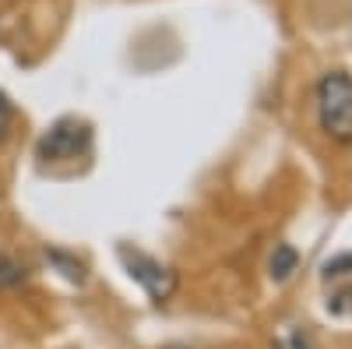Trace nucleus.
Listing matches in <instances>:
<instances>
[{"instance_id": "nucleus-1", "label": "nucleus", "mask_w": 352, "mask_h": 349, "mask_svg": "<svg viewBox=\"0 0 352 349\" xmlns=\"http://www.w3.org/2000/svg\"><path fill=\"white\" fill-rule=\"evenodd\" d=\"M317 116L320 127L338 141H352V74L328 71L317 85Z\"/></svg>"}, {"instance_id": "nucleus-5", "label": "nucleus", "mask_w": 352, "mask_h": 349, "mask_svg": "<svg viewBox=\"0 0 352 349\" xmlns=\"http://www.w3.org/2000/svg\"><path fill=\"white\" fill-rule=\"evenodd\" d=\"M296 265H300V257H296V251H292L289 244H278L275 247V254H272V279H289L292 272H296Z\"/></svg>"}, {"instance_id": "nucleus-3", "label": "nucleus", "mask_w": 352, "mask_h": 349, "mask_svg": "<svg viewBox=\"0 0 352 349\" xmlns=\"http://www.w3.org/2000/svg\"><path fill=\"white\" fill-rule=\"evenodd\" d=\"M120 261H124L127 275H131L155 304H162V300L173 297V289H176V272L166 268L162 261L148 257L144 251H134V247H127V244H120Z\"/></svg>"}, {"instance_id": "nucleus-8", "label": "nucleus", "mask_w": 352, "mask_h": 349, "mask_svg": "<svg viewBox=\"0 0 352 349\" xmlns=\"http://www.w3.org/2000/svg\"><path fill=\"white\" fill-rule=\"evenodd\" d=\"M169 349H187V346H169Z\"/></svg>"}, {"instance_id": "nucleus-4", "label": "nucleus", "mask_w": 352, "mask_h": 349, "mask_svg": "<svg viewBox=\"0 0 352 349\" xmlns=\"http://www.w3.org/2000/svg\"><path fill=\"white\" fill-rule=\"evenodd\" d=\"M320 279H324V304H328V310L338 314V317L352 314V254L345 251V254L331 257Z\"/></svg>"}, {"instance_id": "nucleus-2", "label": "nucleus", "mask_w": 352, "mask_h": 349, "mask_svg": "<svg viewBox=\"0 0 352 349\" xmlns=\"http://www.w3.org/2000/svg\"><path fill=\"white\" fill-rule=\"evenodd\" d=\"M88 141H92V127H88L85 120H78V116H60L36 145V156L43 162H60V159H78Z\"/></svg>"}, {"instance_id": "nucleus-7", "label": "nucleus", "mask_w": 352, "mask_h": 349, "mask_svg": "<svg viewBox=\"0 0 352 349\" xmlns=\"http://www.w3.org/2000/svg\"><path fill=\"white\" fill-rule=\"evenodd\" d=\"M11 120H14L11 103H8V96H4V92H0V141L8 138V131H11Z\"/></svg>"}, {"instance_id": "nucleus-6", "label": "nucleus", "mask_w": 352, "mask_h": 349, "mask_svg": "<svg viewBox=\"0 0 352 349\" xmlns=\"http://www.w3.org/2000/svg\"><path fill=\"white\" fill-rule=\"evenodd\" d=\"M21 282H25V268L18 265L11 254L0 251V289H14V286H21Z\"/></svg>"}]
</instances>
